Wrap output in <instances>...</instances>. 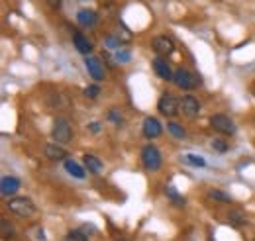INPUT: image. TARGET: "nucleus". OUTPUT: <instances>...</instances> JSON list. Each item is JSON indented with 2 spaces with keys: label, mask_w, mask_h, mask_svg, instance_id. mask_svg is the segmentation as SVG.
I'll list each match as a JSON object with an SVG mask.
<instances>
[{
  "label": "nucleus",
  "mask_w": 255,
  "mask_h": 241,
  "mask_svg": "<svg viewBox=\"0 0 255 241\" xmlns=\"http://www.w3.org/2000/svg\"><path fill=\"white\" fill-rule=\"evenodd\" d=\"M153 49H155L157 55L167 57V55H171V53L175 51V43H173V39L167 37V35H157V37L153 39Z\"/></svg>",
  "instance_id": "nucleus-8"
},
{
  "label": "nucleus",
  "mask_w": 255,
  "mask_h": 241,
  "mask_svg": "<svg viewBox=\"0 0 255 241\" xmlns=\"http://www.w3.org/2000/svg\"><path fill=\"white\" fill-rule=\"evenodd\" d=\"M81 2H85V0H81Z\"/></svg>",
  "instance_id": "nucleus-35"
},
{
  "label": "nucleus",
  "mask_w": 255,
  "mask_h": 241,
  "mask_svg": "<svg viewBox=\"0 0 255 241\" xmlns=\"http://www.w3.org/2000/svg\"><path fill=\"white\" fill-rule=\"evenodd\" d=\"M6 206H8V210L12 212V214H16L20 218H30V216H33V212H35V204H33L32 198H28V196L10 198Z\"/></svg>",
  "instance_id": "nucleus-1"
},
{
  "label": "nucleus",
  "mask_w": 255,
  "mask_h": 241,
  "mask_svg": "<svg viewBox=\"0 0 255 241\" xmlns=\"http://www.w3.org/2000/svg\"><path fill=\"white\" fill-rule=\"evenodd\" d=\"M18 190H20V181L16 177H4L0 181V192H2V196H12Z\"/></svg>",
  "instance_id": "nucleus-12"
},
{
  "label": "nucleus",
  "mask_w": 255,
  "mask_h": 241,
  "mask_svg": "<svg viewBox=\"0 0 255 241\" xmlns=\"http://www.w3.org/2000/svg\"><path fill=\"white\" fill-rule=\"evenodd\" d=\"M212 149L218 151V153H226L228 151V143L220 139V137H216V139H212Z\"/></svg>",
  "instance_id": "nucleus-25"
},
{
  "label": "nucleus",
  "mask_w": 255,
  "mask_h": 241,
  "mask_svg": "<svg viewBox=\"0 0 255 241\" xmlns=\"http://www.w3.org/2000/svg\"><path fill=\"white\" fill-rule=\"evenodd\" d=\"M85 165H87L89 173H93V175H100V173H102V169H104V163H102L96 155H91V153H87V155H85Z\"/></svg>",
  "instance_id": "nucleus-17"
},
{
  "label": "nucleus",
  "mask_w": 255,
  "mask_h": 241,
  "mask_svg": "<svg viewBox=\"0 0 255 241\" xmlns=\"http://www.w3.org/2000/svg\"><path fill=\"white\" fill-rule=\"evenodd\" d=\"M173 83L179 87V89H183V91H192L194 87H196V79L192 77V73L189 69H177L175 71V75H173Z\"/></svg>",
  "instance_id": "nucleus-5"
},
{
  "label": "nucleus",
  "mask_w": 255,
  "mask_h": 241,
  "mask_svg": "<svg viewBox=\"0 0 255 241\" xmlns=\"http://www.w3.org/2000/svg\"><path fill=\"white\" fill-rule=\"evenodd\" d=\"M116 37H118L120 41H129V39H131V33H129L126 28H122V30L118 28V31H116Z\"/></svg>",
  "instance_id": "nucleus-29"
},
{
  "label": "nucleus",
  "mask_w": 255,
  "mask_h": 241,
  "mask_svg": "<svg viewBox=\"0 0 255 241\" xmlns=\"http://www.w3.org/2000/svg\"><path fill=\"white\" fill-rule=\"evenodd\" d=\"M157 110H159L163 116H177L179 114V110H181V100H177L173 94H163L159 98V102H157Z\"/></svg>",
  "instance_id": "nucleus-4"
},
{
  "label": "nucleus",
  "mask_w": 255,
  "mask_h": 241,
  "mask_svg": "<svg viewBox=\"0 0 255 241\" xmlns=\"http://www.w3.org/2000/svg\"><path fill=\"white\" fill-rule=\"evenodd\" d=\"M141 163L147 171H159L161 163H163V157H161V151L155 145H145L141 149Z\"/></svg>",
  "instance_id": "nucleus-3"
},
{
  "label": "nucleus",
  "mask_w": 255,
  "mask_h": 241,
  "mask_svg": "<svg viewBox=\"0 0 255 241\" xmlns=\"http://www.w3.org/2000/svg\"><path fill=\"white\" fill-rule=\"evenodd\" d=\"M167 129H169V133H171L173 137H177V139H185V135H187L185 127H183L181 123H177V121H169V123H167Z\"/></svg>",
  "instance_id": "nucleus-19"
},
{
  "label": "nucleus",
  "mask_w": 255,
  "mask_h": 241,
  "mask_svg": "<svg viewBox=\"0 0 255 241\" xmlns=\"http://www.w3.org/2000/svg\"><path fill=\"white\" fill-rule=\"evenodd\" d=\"M153 69H155V73H157V77L163 79V81H173V71H171V67H169V63L163 59V57H155L153 59Z\"/></svg>",
  "instance_id": "nucleus-11"
},
{
  "label": "nucleus",
  "mask_w": 255,
  "mask_h": 241,
  "mask_svg": "<svg viewBox=\"0 0 255 241\" xmlns=\"http://www.w3.org/2000/svg\"><path fill=\"white\" fill-rule=\"evenodd\" d=\"M85 67H87L89 75L95 79L96 83L104 81V67H102V63H100L98 57H87L85 59Z\"/></svg>",
  "instance_id": "nucleus-10"
},
{
  "label": "nucleus",
  "mask_w": 255,
  "mask_h": 241,
  "mask_svg": "<svg viewBox=\"0 0 255 241\" xmlns=\"http://www.w3.org/2000/svg\"><path fill=\"white\" fill-rule=\"evenodd\" d=\"M181 161H183L185 165H191V167H206L204 157L194 155V153H187V155H183V157H181Z\"/></svg>",
  "instance_id": "nucleus-18"
},
{
  "label": "nucleus",
  "mask_w": 255,
  "mask_h": 241,
  "mask_svg": "<svg viewBox=\"0 0 255 241\" xmlns=\"http://www.w3.org/2000/svg\"><path fill=\"white\" fill-rule=\"evenodd\" d=\"M208 198H212V200H218V202H232V196H230L228 192H222V190H218V188H212V190H208Z\"/></svg>",
  "instance_id": "nucleus-21"
},
{
  "label": "nucleus",
  "mask_w": 255,
  "mask_h": 241,
  "mask_svg": "<svg viewBox=\"0 0 255 241\" xmlns=\"http://www.w3.org/2000/svg\"><path fill=\"white\" fill-rule=\"evenodd\" d=\"M83 94H85L87 98H96V96L100 94V87H98V85H91V87H87V89L83 91Z\"/></svg>",
  "instance_id": "nucleus-26"
},
{
  "label": "nucleus",
  "mask_w": 255,
  "mask_h": 241,
  "mask_svg": "<svg viewBox=\"0 0 255 241\" xmlns=\"http://www.w3.org/2000/svg\"><path fill=\"white\" fill-rule=\"evenodd\" d=\"M141 131H143V135H145L147 139H155V137H159V135H161V131H163V125H161V121L157 120V118H153V116H147V118L143 120Z\"/></svg>",
  "instance_id": "nucleus-7"
},
{
  "label": "nucleus",
  "mask_w": 255,
  "mask_h": 241,
  "mask_svg": "<svg viewBox=\"0 0 255 241\" xmlns=\"http://www.w3.org/2000/svg\"><path fill=\"white\" fill-rule=\"evenodd\" d=\"M81 230H83L87 236H89V234H95V226H83Z\"/></svg>",
  "instance_id": "nucleus-32"
},
{
  "label": "nucleus",
  "mask_w": 255,
  "mask_h": 241,
  "mask_svg": "<svg viewBox=\"0 0 255 241\" xmlns=\"http://www.w3.org/2000/svg\"><path fill=\"white\" fill-rule=\"evenodd\" d=\"M73 43H75L77 51L83 53V55H89V53L93 51V43H91L81 31H75V33H73Z\"/></svg>",
  "instance_id": "nucleus-14"
},
{
  "label": "nucleus",
  "mask_w": 255,
  "mask_h": 241,
  "mask_svg": "<svg viewBox=\"0 0 255 241\" xmlns=\"http://www.w3.org/2000/svg\"><path fill=\"white\" fill-rule=\"evenodd\" d=\"M89 127H91V131H95V133L100 131V123H98V121H91V123H89Z\"/></svg>",
  "instance_id": "nucleus-31"
},
{
  "label": "nucleus",
  "mask_w": 255,
  "mask_h": 241,
  "mask_svg": "<svg viewBox=\"0 0 255 241\" xmlns=\"http://www.w3.org/2000/svg\"><path fill=\"white\" fill-rule=\"evenodd\" d=\"M45 157L51 161H65L67 159V149L61 143H49L45 145Z\"/></svg>",
  "instance_id": "nucleus-13"
},
{
  "label": "nucleus",
  "mask_w": 255,
  "mask_h": 241,
  "mask_svg": "<svg viewBox=\"0 0 255 241\" xmlns=\"http://www.w3.org/2000/svg\"><path fill=\"white\" fill-rule=\"evenodd\" d=\"M51 135L55 139V143H61V145H67L71 139H73V129H71V123L67 118L59 116L53 120V127H51Z\"/></svg>",
  "instance_id": "nucleus-2"
},
{
  "label": "nucleus",
  "mask_w": 255,
  "mask_h": 241,
  "mask_svg": "<svg viewBox=\"0 0 255 241\" xmlns=\"http://www.w3.org/2000/svg\"><path fill=\"white\" fill-rule=\"evenodd\" d=\"M96 20H98L96 12H95V10H89V8H85V10H81V12L77 14V22H79L81 26H85V28L95 26Z\"/></svg>",
  "instance_id": "nucleus-16"
},
{
  "label": "nucleus",
  "mask_w": 255,
  "mask_h": 241,
  "mask_svg": "<svg viewBox=\"0 0 255 241\" xmlns=\"http://www.w3.org/2000/svg\"><path fill=\"white\" fill-rule=\"evenodd\" d=\"M104 43H106V47L112 49V51H114V49H122V41H120L116 35H108V37L104 39Z\"/></svg>",
  "instance_id": "nucleus-24"
},
{
  "label": "nucleus",
  "mask_w": 255,
  "mask_h": 241,
  "mask_svg": "<svg viewBox=\"0 0 255 241\" xmlns=\"http://www.w3.org/2000/svg\"><path fill=\"white\" fill-rule=\"evenodd\" d=\"M65 241H89V236L83 230H73V232L67 234Z\"/></svg>",
  "instance_id": "nucleus-23"
},
{
  "label": "nucleus",
  "mask_w": 255,
  "mask_h": 241,
  "mask_svg": "<svg viewBox=\"0 0 255 241\" xmlns=\"http://www.w3.org/2000/svg\"><path fill=\"white\" fill-rule=\"evenodd\" d=\"M210 125L216 131L224 133V135H234L236 133V123H234V120H230L226 114H214L210 118Z\"/></svg>",
  "instance_id": "nucleus-6"
},
{
  "label": "nucleus",
  "mask_w": 255,
  "mask_h": 241,
  "mask_svg": "<svg viewBox=\"0 0 255 241\" xmlns=\"http://www.w3.org/2000/svg\"><path fill=\"white\" fill-rule=\"evenodd\" d=\"M0 224H2V236H4V238H12V236H14V230H12V226H8V220L2 218Z\"/></svg>",
  "instance_id": "nucleus-28"
},
{
  "label": "nucleus",
  "mask_w": 255,
  "mask_h": 241,
  "mask_svg": "<svg viewBox=\"0 0 255 241\" xmlns=\"http://www.w3.org/2000/svg\"><path fill=\"white\" fill-rule=\"evenodd\" d=\"M165 194L173 200V204H175V206H179V208H183V206H185V198H183V196H179V192H177V188H175V186H169V188L165 190Z\"/></svg>",
  "instance_id": "nucleus-20"
},
{
  "label": "nucleus",
  "mask_w": 255,
  "mask_h": 241,
  "mask_svg": "<svg viewBox=\"0 0 255 241\" xmlns=\"http://www.w3.org/2000/svg\"><path fill=\"white\" fill-rule=\"evenodd\" d=\"M108 120L114 121L116 125H120L122 123V114H120V110H116V108H112L110 112H108Z\"/></svg>",
  "instance_id": "nucleus-27"
},
{
  "label": "nucleus",
  "mask_w": 255,
  "mask_h": 241,
  "mask_svg": "<svg viewBox=\"0 0 255 241\" xmlns=\"http://www.w3.org/2000/svg\"><path fill=\"white\" fill-rule=\"evenodd\" d=\"M254 241H255V240H254Z\"/></svg>",
  "instance_id": "nucleus-36"
},
{
  "label": "nucleus",
  "mask_w": 255,
  "mask_h": 241,
  "mask_svg": "<svg viewBox=\"0 0 255 241\" xmlns=\"http://www.w3.org/2000/svg\"><path fill=\"white\" fill-rule=\"evenodd\" d=\"M181 110H183V114L187 116V118H196L198 114H200V104H198V100L191 96V94H187L183 100H181Z\"/></svg>",
  "instance_id": "nucleus-9"
},
{
  "label": "nucleus",
  "mask_w": 255,
  "mask_h": 241,
  "mask_svg": "<svg viewBox=\"0 0 255 241\" xmlns=\"http://www.w3.org/2000/svg\"><path fill=\"white\" fill-rule=\"evenodd\" d=\"M118 241H129V240H118Z\"/></svg>",
  "instance_id": "nucleus-34"
},
{
  "label": "nucleus",
  "mask_w": 255,
  "mask_h": 241,
  "mask_svg": "<svg viewBox=\"0 0 255 241\" xmlns=\"http://www.w3.org/2000/svg\"><path fill=\"white\" fill-rule=\"evenodd\" d=\"M228 220H230V224H234V226H242V224H246V214L242 210H232L228 214Z\"/></svg>",
  "instance_id": "nucleus-22"
},
{
  "label": "nucleus",
  "mask_w": 255,
  "mask_h": 241,
  "mask_svg": "<svg viewBox=\"0 0 255 241\" xmlns=\"http://www.w3.org/2000/svg\"><path fill=\"white\" fill-rule=\"evenodd\" d=\"M116 61H118V63H126V61H129V53L118 49V53H116Z\"/></svg>",
  "instance_id": "nucleus-30"
},
{
  "label": "nucleus",
  "mask_w": 255,
  "mask_h": 241,
  "mask_svg": "<svg viewBox=\"0 0 255 241\" xmlns=\"http://www.w3.org/2000/svg\"><path fill=\"white\" fill-rule=\"evenodd\" d=\"M63 165H65V171H67L71 177H75V179H79V181H83V179L87 177L85 169H83V167H81L77 161H73V159H65Z\"/></svg>",
  "instance_id": "nucleus-15"
},
{
  "label": "nucleus",
  "mask_w": 255,
  "mask_h": 241,
  "mask_svg": "<svg viewBox=\"0 0 255 241\" xmlns=\"http://www.w3.org/2000/svg\"><path fill=\"white\" fill-rule=\"evenodd\" d=\"M47 2H49V4H51V6H53V8H57V6H59V4H61V0H47Z\"/></svg>",
  "instance_id": "nucleus-33"
}]
</instances>
